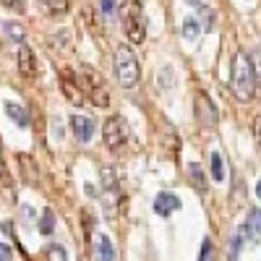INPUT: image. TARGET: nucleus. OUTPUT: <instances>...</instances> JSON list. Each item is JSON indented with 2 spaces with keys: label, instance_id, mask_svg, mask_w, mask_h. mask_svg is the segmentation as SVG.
Masks as SVG:
<instances>
[{
  "label": "nucleus",
  "instance_id": "1",
  "mask_svg": "<svg viewBox=\"0 0 261 261\" xmlns=\"http://www.w3.org/2000/svg\"><path fill=\"white\" fill-rule=\"evenodd\" d=\"M232 94L241 99V102H251L256 94V68H253V60L246 53H238L232 58Z\"/></svg>",
  "mask_w": 261,
  "mask_h": 261
},
{
  "label": "nucleus",
  "instance_id": "2",
  "mask_svg": "<svg viewBox=\"0 0 261 261\" xmlns=\"http://www.w3.org/2000/svg\"><path fill=\"white\" fill-rule=\"evenodd\" d=\"M118 13H120L118 18H120V27H123L125 37L134 42V45H141L146 39V18H144L141 3L139 0H125Z\"/></svg>",
  "mask_w": 261,
  "mask_h": 261
},
{
  "label": "nucleus",
  "instance_id": "3",
  "mask_svg": "<svg viewBox=\"0 0 261 261\" xmlns=\"http://www.w3.org/2000/svg\"><path fill=\"white\" fill-rule=\"evenodd\" d=\"M115 79L123 89H134L141 79V65L136 53L128 45H118L115 47Z\"/></svg>",
  "mask_w": 261,
  "mask_h": 261
},
{
  "label": "nucleus",
  "instance_id": "4",
  "mask_svg": "<svg viewBox=\"0 0 261 261\" xmlns=\"http://www.w3.org/2000/svg\"><path fill=\"white\" fill-rule=\"evenodd\" d=\"M102 136H105L107 149H120L128 141V125H125V120L120 115L107 118L105 125H102Z\"/></svg>",
  "mask_w": 261,
  "mask_h": 261
},
{
  "label": "nucleus",
  "instance_id": "5",
  "mask_svg": "<svg viewBox=\"0 0 261 261\" xmlns=\"http://www.w3.org/2000/svg\"><path fill=\"white\" fill-rule=\"evenodd\" d=\"M81 84H86V94L92 97V102H97L99 107H107V105H110L105 86H102V81H99V73H94L92 68H84V79H81Z\"/></svg>",
  "mask_w": 261,
  "mask_h": 261
},
{
  "label": "nucleus",
  "instance_id": "6",
  "mask_svg": "<svg viewBox=\"0 0 261 261\" xmlns=\"http://www.w3.org/2000/svg\"><path fill=\"white\" fill-rule=\"evenodd\" d=\"M94 120L92 118H84V115H73L71 118V130H73V136H76V141H81V144H86L92 136H94Z\"/></svg>",
  "mask_w": 261,
  "mask_h": 261
},
{
  "label": "nucleus",
  "instance_id": "7",
  "mask_svg": "<svg viewBox=\"0 0 261 261\" xmlns=\"http://www.w3.org/2000/svg\"><path fill=\"white\" fill-rule=\"evenodd\" d=\"M243 238H248L251 243H261V209H251L246 217V225H243Z\"/></svg>",
  "mask_w": 261,
  "mask_h": 261
},
{
  "label": "nucleus",
  "instance_id": "8",
  "mask_svg": "<svg viewBox=\"0 0 261 261\" xmlns=\"http://www.w3.org/2000/svg\"><path fill=\"white\" fill-rule=\"evenodd\" d=\"M180 209V199L175 193H170V191H165V193H157V199H154V212L160 214V217H170L172 212H178Z\"/></svg>",
  "mask_w": 261,
  "mask_h": 261
},
{
  "label": "nucleus",
  "instance_id": "9",
  "mask_svg": "<svg viewBox=\"0 0 261 261\" xmlns=\"http://www.w3.org/2000/svg\"><path fill=\"white\" fill-rule=\"evenodd\" d=\"M196 118H199L204 125H214L217 123V110H214V105L209 102L206 94L196 97Z\"/></svg>",
  "mask_w": 261,
  "mask_h": 261
},
{
  "label": "nucleus",
  "instance_id": "10",
  "mask_svg": "<svg viewBox=\"0 0 261 261\" xmlns=\"http://www.w3.org/2000/svg\"><path fill=\"white\" fill-rule=\"evenodd\" d=\"M18 71L24 73L27 79H34V73H37V55L27 45L18 47Z\"/></svg>",
  "mask_w": 261,
  "mask_h": 261
},
{
  "label": "nucleus",
  "instance_id": "11",
  "mask_svg": "<svg viewBox=\"0 0 261 261\" xmlns=\"http://www.w3.org/2000/svg\"><path fill=\"white\" fill-rule=\"evenodd\" d=\"M94 261H115V246L102 232L94 238Z\"/></svg>",
  "mask_w": 261,
  "mask_h": 261
},
{
  "label": "nucleus",
  "instance_id": "12",
  "mask_svg": "<svg viewBox=\"0 0 261 261\" xmlns=\"http://www.w3.org/2000/svg\"><path fill=\"white\" fill-rule=\"evenodd\" d=\"M3 110H6V115H8L16 125L29 128V113H27L21 105H16V102H6V105H3Z\"/></svg>",
  "mask_w": 261,
  "mask_h": 261
},
{
  "label": "nucleus",
  "instance_id": "13",
  "mask_svg": "<svg viewBox=\"0 0 261 261\" xmlns=\"http://www.w3.org/2000/svg\"><path fill=\"white\" fill-rule=\"evenodd\" d=\"M37 3L50 16H63L65 11H68V0H37Z\"/></svg>",
  "mask_w": 261,
  "mask_h": 261
},
{
  "label": "nucleus",
  "instance_id": "14",
  "mask_svg": "<svg viewBox=\"0 0 261 261\" xmlns=\"http://www.w3.org/2000/svg\"><path fill=\"white\" fill-rule=\"evenodd\" d=\"M199 34H201V24H199L193 16H188V18L183 21V37H186L188 42H193V39H199Z\"/></svg>",
  "mask_w": 261,
  "mask_h": 261
},
{
  "label": "nucleus",
  "instance_id": "15",
  "mask_svg": "<svg viewBox=\"0 0 261 261\" xmlns=\"http://www.w3.org/2000/svg\"><path fill=\"white\" fill-rule=\"evenodd\" d=\"M212 178H214L217 183L225 180V160H222L220 151H214V154H212Z\"/></svg>",
  "mask_w": 261,
  "mask_h": 261
},
{
  "label": "nucleus",
  "instance_id": "16",
  "mask_svg": "<svg viewBox=\"0 0 261 261\" xmlns=\"http://www.w3.org/2000/svg\"><path fill=\"white\" fill-rule=\"evenodd\" d=\"M3 32H6L8 39H13V42H24V37H27L24 27L16 24V21H6V24H3Z\"/></svg>",
  "mask_w": 261,
  "mask_h": 261
},
{
  "label": "nucleus",
  "instance_id": "17",
  "mask_svg": "<svg viewBox=\"0 0 261 261\" xmlns=\"http://www.w3.org/2000/svg\"><path fill=\"white\" fill-rule=\"evenodd\" d=\"M53 230H55V214H53V209H45V212H42L39 232H42V235H50Z\"/></svg>",
  "mask_w": 261,
  "mask_h": 261
},
{
  "label": "nucleus",
  "instance_id": "18",
  "mask_svg": "<svg viewBox=\"0 0 261 261\" xmlns=\"http://www.w3.org/2000/svg\"><path fill=\"white\" fill-rule=\"evenodd\" d=\"M47 261H68V253H65L63 246L53 243V246L47 248Z\"/></svg>",
  "mask_w": 261,
  "mask_h": 261
},
{
  "label": "nucleus",
  "instance_id": "19",
  "mask_svg": "<svg viewBox=\"0 0 261 261\" xmlns=\"http://www.w3.org/2000/svg\"><path fill=\"white\" fill-rule=\"evenodd\" d=\"M241 248H243V232H235V235H232V241H230V251H227V256H230V258H238Z\"/></svg>",
  "mask_w": 261,
  "mask_h": 261
},
{
  "label": "nucleus",
  "instance_id": "20",
  "mask_svg": "<svg viewBox=\"0 0 261 261\" xmlns=\"http://www.w3.org/2000/svg\"><path fill=\"white\" fill-rule=\"evenodd\" d=\"M214 258V248H212V241L206 238V241L201 243V256H199V261H212Z\"/></svg>",
  "mask_w": 261,
  "mask_h": 261
},
{
  "label": "nucleus",
  "instance_id": "21",
  "mask_svg": "<svg viewBox=\"0 0 261 261\" xmlns=\"http://www.w3.org/2000/svg\"><path fill=\"white\" fill-rule=\"evenodd\" d=\"M105 18H115V0H99Z\"/></svg>",
  "mask_w": 261,
  "mask_h": 261
},
{
  "label": "nucleus",
  "instance_id": "22",
  "mask_svg": "<svg viewBox=\"0 0 261 261\" xmlns=\"http://www.w3.org/2000/svg\"><path fill=\"white\" fill-rule=\"evenodd\" d=\"M188 170H191V178H193V183L199 186V188H204V175H201V170H199V165L193 162V165H191Z\"/></svg>",
  "mask_w": 261,
  "mask_h": 261
},
{
  "label": "nucleus",
  "instance_id": "23",
  "mask_svg": "<svg viewBox=\"0 0 261 261\" xmlns=\"http://www.w3.org/2000/svg\"><path fill=\"white\" fill-rule=\"evenodd\" d=\"M253 141H256V149H258V154H261V115L253 120Z\"/></svg>",
  "mask_w": 261,
  "mask_h": 261
},
{
  "label": "nucleus",
  "instance_id": "24",
  "mask_svg": "<svg viewBox=\"0 0 261 261\" xmlns=\"http://www.w3.org/2000/svg\"><path fill=\"white\" fill-rule=\"evenodd\" d=\"M0 261H11V248L0 243Z\"/></svg>",
  "mask_w": 261,
  "mask_h": 261
},
{
  "label": "nucleus",
  "instance_id": "25",
  "mask_svg": "<svg viewBox=\"0 0 261 261\" xmlns=\"http://www.w3.org/2000/svg\"><path fill=\"white\" fill-rule=\"evenodd\" d=\"M0 6H6V8H18L21 3H18V0H0Z\"/></svg>",
  "mask_w": 261,
  "mask_h": 261
},
{
  "label": "nucleus",
  "instance_id": "26",
  "mask_svg": "<svg viewBox=\"0 0 261 261\" xmlns=\"http://www.w3.org/2000/svg\"><path fill=\"white\" fill-rule=\"evenodd\" d=\"M256 196H258V199H261V180H258V186H256Z\"/></svg>",
  "mask_w": 261,
  "mask_h": 261
}]
</instances>
